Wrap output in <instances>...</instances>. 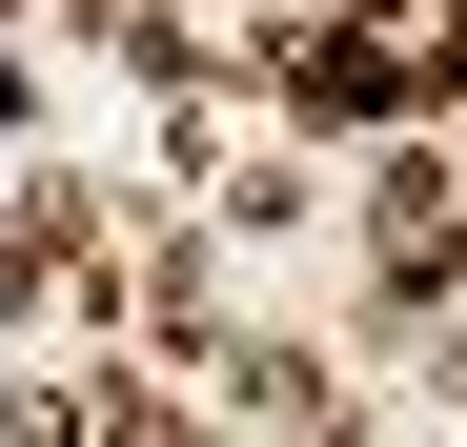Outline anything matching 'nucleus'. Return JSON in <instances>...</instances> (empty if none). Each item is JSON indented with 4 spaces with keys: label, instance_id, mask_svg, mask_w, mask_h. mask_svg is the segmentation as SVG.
I'll list each match as a JSON object with an SVG mask.
<instances>
[{
    "label": "nucleus",
    "instance_id": "nucleus-1",
    "mask_svg": "<svg viewBox=\"0 0 467 447\" xmlns=\"http://www.w3.org/2000/svg\"><path fill=\"white\" fill-rule=\"evenodd\" d=\"M102 285V203L82 183H0V306H82Z\"/></svg>",
    "mask_w": 467,
    "mask_h": 447
}]
</instances>
